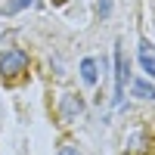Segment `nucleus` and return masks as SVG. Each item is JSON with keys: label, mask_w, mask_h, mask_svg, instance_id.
<instances>
[{"label": "nucleus", "mask_w": 155, "mask_h": 155, "mask_svg": "<svg viewBox=\"0 0 155 155\" xmlns=\"http://www.w3.org/2000/svg\"><path fill=\"white\" fill-rule=\"evenodd\" d=\"M143 149H146V134H143V130L127 134V152H130V155H140Z\"/></svg>", "instance_id": "nucleus-6"}, {"label": "nucleus", "mask_w": 155, "mask_h": 155, "mask_svg": "<svg viewBox=\"0 0 155 155\" xmlns=\"http://www.w3.org/2000/svg\"><path fill=\"white\" fill-rule=\"evenodd\" d=\"M109 12H112V0H99V16L109 19Z\"/></svg>", "instance_id": "nucleus-10"}, {"label": "nucleus", "mask_w": 155, "mask_h": 155, "mask_svg": "<svg viewBox=\"0 0 155 155\" xmlns=\"http://www.w3.org/2000/svg\"><path fill=\"white\" fill-rule=\"evenodd\" d=\"M59 121H65V124H71V121H78V115L84 112V99L78 96V93H65L59 99Z\"/></svg>", "instance_id": "nucleus-3"}, {"label": "nucleus", "mask_w": 155, "mask_h": 155, "mask_svg": "<svg viewBox=\"0 0 155 155\" xmlns=\"http://www.w3.org/2000/svg\"><path fill=\"white\" fill-rule=\"evenodd\" d=\"M130 90H134V96H140V99H155V84L152 81H134Z\"/></svg>", "instance_id": "nucleus-7"}, {"label": "nucleus", "mask_w": 155, "mask_h": 155, "mask_svg": "<svg viewBox=\"0 0 155 155\" xmlns=\"http://www.w3.org/2000/svg\"><path fill=\"white\" fill-rule=\"evenodd\" d=\"M127 74H130V62H127V56H124V50H121V47H115V96H112L115 106H121V99H124Z\"/></svg>", "instance_id": "nucleus-2"}, {"label": "nucleus", "mask_w": 155, "mask_h": 155, "mask_svg": "<svg viewBox=\"0 0 155 155\" xmlns=\"http://www.w3.org/2000/svg\"><path fill=\"white\" fill-rule=\"evenodd\" d=\"M81 81L87 84V87H93L96 81H99V62L96 59H81Z\"/></svg>", "instance_id": "nucleus-5"}, {"label": "nucleus", "mask_w": 155, "mask_h": 155, "mask_svg": "<svg viewBox=\"0 0 155 155\" xmlns=\"http://www.w3.org/2000/svg\"><path fill=\"white\" fill-rule=\"evenodd\" d=\"M22 71H28V53L19 47L6 50V53H0V74L3 78H19Z\"/></svg>", "instance_id": "nucleus-1"}, {"label": "nucleus", "mask_w": 155, "mask_h": 155, "mask_svg": "<svg viewBox=\"0 0 155 155\" xmlns=\"http://www.w3.org/2000/svg\"><path fill=\"white\" fill-rule=\"evenodd\" d=\"M37 0H9V3L3 6V12L6 16H16V12H22V9H28V6H34Z\"/></svg>", "instance_id": "nucleus-8"}, {"label": "nucleus", "mask_w": 155, "mask_h": 155, "mask_svg": "<svg viewBox=\"0 0 155 155\" xmlns=\"http://www.w3.org/2000/svg\"><path fill=\"white\" fill-rule=\"evenodd\" d=\"M56 155H81V152H78V146H74V143H68V140H65V143H59Z\"/></svg>", "instance_id": "nucleus-9"}, {"label": "nucleus", "mask_w": 155, "mask_h": 155, "mask_svg": "<svg viewBox=\"0 0 155 155\" xmlns=\"http://www.w3.org/2000/svg\"><path fill=\"white\" fill-rule=\"evenodd\" d=\"M140 65H143V71L149 74V78H155V47H152V41H140Z\"/></svg>", "instance_id": "nucleus-4"}]
</instances>
